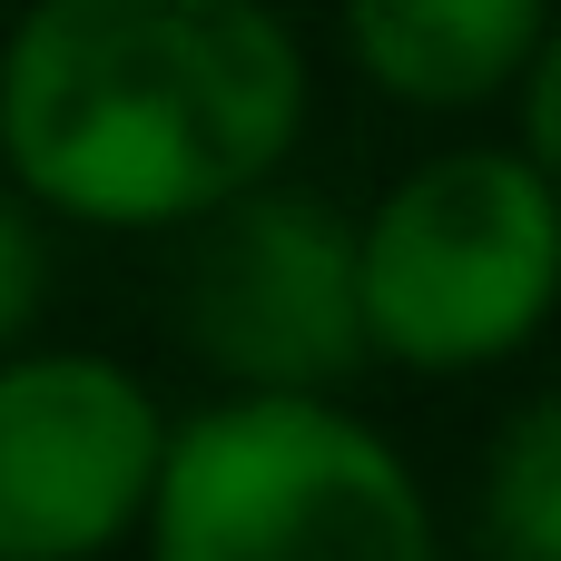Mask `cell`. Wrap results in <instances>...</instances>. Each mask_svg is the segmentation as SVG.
<instances>
[{
    "label": "cell",
    "instance_id": "6da1fadb",
    "mask_svg": "<svg viewBox=\"0 0 561 561\" xmlns=\"http://www.w3.org/2000/svg\"><path fill=\"white\" fill-rule=\"evenodd\" d=\"M276 0H30L0 49V168L79 227H187L306 138Z\"/></svg>",
    "mask_w": 561,
    "mask_h": 561
},
{
    "label": "cell",
    "instance_id": "7a4b0ae2",
    "mask_svg": "<svg viewBox=\"0 0 561 561\" xmlns=\"http://www.w3.org/2000/svg\"><path fill=\"white\" fill-rule=\"evenodd\" d=\"M148 552L168 561H434L444 523L424 473L316 385H227L168 424L148 493Z\"/></svg>",
    "mask_w": 561,
    "mask_h": 561
},
{
    "label": "cell",
    "instance_id": "3957f363",
    "mask_svg": "<svg viewBox=\"0 0 561 561\" xmlns=\"http://www.w3.org/2000/svg\"><path fill=\"white\" fill-rule=\"evenodd\" d=\"M365 335L404 375L513 365L561 306V187L533 148H444L365 217Z\"/></svg>",
    "mask_w": 561,
    "mask_h": 561
},
{
    "label": "cell",
    "instance_id": "277c9868",
    "mask_svg": "<svg viewBox=\"0 0 561 561\" xmlns=\"http://www.w3.org/2000/svg\"><path fill=\"white\" fill-rule=\"evenodd\" d=\"M168 325L217 385H355L375 365L365 335V247L355 217L306 187H237L227 207L178 227Z\"/></svg>",
    "mask_w": 561,
    "mask_h": 561
},
{
    "label": "cell",
    "instance_id": "5b68a950",
    "mask_svg": "<svg viewBox=\"0 0 561 561\" xmlns=\"http://www.w3.org/2000/svg\"><path fill=\"white\" fill-rule=\"evenodd\" d=\"M168 463L158 394L89 345L0 355V561H79L148 533Z\"/></svg>",
    "mask_w": 561,
    "mask_h": 561
},
{
    "label": "cell",
    "instance_id": "8992f818",
    "mask_svg": "<svg viewBox=\"0 0 561 561\" xmlns=\"http://www.w3.org/2000/svg\"><path fill=\"white\" fill-rule=\"evenodd\" d=\"M355 69L394 108H483L523 79L552 0H335Z\"/></svg>",
    "mask_w": 561,
    "mask_h": 561
},
{
    "label": "cell",
    "instance_id": "52a82bcc",
    "mask_svg": "<svg viewBox=\"0 0 561 561\" xmlns=\"http://www.w3.org/2000/svg\"><path fill=\"white\" fill-rule=\"evenodd\" d=\"M473 542L503 561H561V385L523 394L493 424L473 483Z\"/></svg>",
    "mask_w": 561,
    "mask_h": 561
},
{
    "label": "cell",
    "instance_id": "ba28073f",
    "mask_svg": "<svg viewBox=\"0 0 561 561\" xmlns=\"http://www.w3.org/2000/svg\"><path fill=\"white\" fill-rule=\"evenodd\" d=\"M49 316V227H39V197L10 178L0 187V355L30 345Z\"/></svg>",
    "mask_w": 561,
    "mask_h": 561
},
{
    "label": "cell",
    "instance_id": "9c48e42d",
    "mask_svg": "<svg viewBox=\"0 0 561 561\" xmlns=\"http://www.w3.org/2000/svg\"><path fill=\"white\" fill-rule=\"evenodd\" d=\"M513 108H523V148H533V168L561 187V20L533 39V59H523V79H513Z\"/></svg>",
    "mask_w": 561,
    "mask_h": 561
}]
</instances>
